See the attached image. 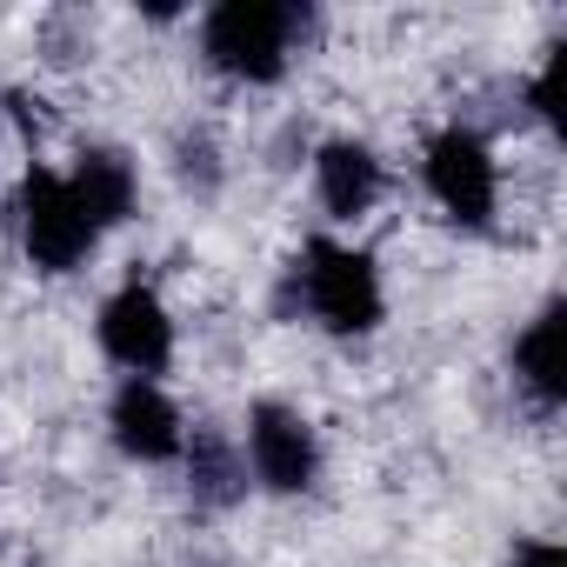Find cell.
<instances>
[{"instance_id":"cell-1","label":"cell","mask_w":567,"mask_h":567,"mask_svg":"<svg viewBox=\"0 0 567 567\" xmlns=\"http://www.w3.org/2000/svg\"><path fill=\"white\" fill-rule=\"evenodd\" d=\"M274 308H280V321H301L328 341H368L388 321V274L368 247H354L341 234H315L280 267Z\"/></svg>"},{"instance_id":"cell-2","label":"cell","mask_w":567,"mask_h":567,"mask_svg":"<svg viewBox=\"0 0 567 567\" xmlns=\"http://www.w3.org/2000/svg\"><path fill=\"white\" fill-rule=\"evenodd\" d=\"M315 34L321 8H308V0H214L194 21L200 68L220 74L227 87H280L315 48Z\"/></svg>"},{"instance_id":"cell-3","label":"cell","mask_w":567,"mask_h":567,"mask_svg":"<svg viewBox=\"0 0 567 567\" xmlns=\"http://www.w3.org/2000/svg\"><path fill=\"white\" fill-rule=\"evenodd\" d=\"M8 220H14V247L34 274L48 280H68L81 274L94 254H101V227L87 220V207L74 200L68 187V167H48V161H28L21 181H14V200H8Z\"/></svg>"},{"instance_id":"cell-4","label":"cell","mask_w":567,"mask_h":567,"mask_svg":"<svg viewBox=\"0 0 567 567\" xmlns=\"http://www.w3.org/2000/svg\"><path fill=\"white\" fill-rule=\"evenodd\" d=\"M421 187H427V200L441 207L447 227L494 234V220H501V161H494V141L474 121H441L421 141Z\"/></svg>"},{"instance_id":"cell-5","label":"cell","mask_w":567,"mask_h":567,"mask_svg":"<svg viewBox=\"0 0 567 567\" xmlns=\"http://www.w3.org/2000/svg\"><path fill=\"white\" fill-rule=\"evenodd\" d=\"M240 461H247V481L254 494H274V501H308L328 474V441L315 427L308 408L295 401H254L240 414Z\"/></svg>"},{"instance_id":"cell-6","label":"cell","mask_w":567,"mask_h":567,"mask_svg":"<svg viewBox=\"0 0 567 567\" xmlns=\"http://www.w3.org/2000/svg\"><path fill=\"white\" fill-rule=\"evenodd\" d=\"M94 341L107 354V368L134 374V381H167L174 354H181V328L174 308L161 301L154 280H121L114 295H101L94 308Z\"/></svg>"},{"instance_id":"cell-7","label":"cell","mask_w":567,"mask_h":567,"mask_svg":"<svg viewBox=\"0 0 567 567\" xmlns=\"http://www.w3.org/2000/svg\"><path fill=\"white\" fill-rule=\"evenodd\" d=\"M101 421H107L114 454L134 461V467H174L181 447H187V427H194V421L181 414V401L167 394V381H134V374L114 381Z\"/></svg>"},{"instance_id":"cell-8","label":"cell","mask_w":567,"mask_h":567,"mask_svg":"<svg viewBox=\"0 0 567 567\" xmlns=\"http://www.w3.org/2000/svg\"><path fill=\"white\" fill-rule=\"evenodd\" d=\"M507 381L534 421H560L567 408V301L560 295H547L507 341Z\"/></svg>"},{"instance_id":"cell-9","label":"cell","mask_w":567,"mask_h":567,"mask_svg":"<svg viewBox=\"0 0 567 567\" xmlns=\"http://www.w3.org/2000/svg\"><path fill=\"white\" fill-rule=\"evenodd\" d=\"M308 167H315V200L334 227H361L388 200V161L361 134H328Z\"/></svg>"},{"instance_id":"cell-10","label":"cell","mask_w":567,"mask_h":567,"mask_svg":"<svg viewBox=\"0 0 567 567\" xmlns=\"http://www.w3.org/2000/svg\"><path fill=\"white\" fill-rule=\"evenodd\" d=\"M68 187H74V200L87 207V220H94L101 234L127 227L134 207H141V167H134V154L114 147V141H87V147L74 154V167H68Z\"/></svg>"},{"instance_id":"cell-11","label":"cell","mask_w":567,"mask_h":567,"mask_svg":"<svg viewBox=\"0 0 567 567\" xmlns=\"http://www.w3.org/2000/svg\"><path fill=\"white\" fill-rule=\"evenodd\" d=\"M187 474V507L194 514H234L254 481H247V461H240V441L220 434V427H187V447L174 461Z\"/></svg>"},{"instance_id":"cell-12","label":"cell","mask_w":567,"mask_h":567,"mask_svg":"<svg viewBox=\"0 0 567 567\" xmlns=\"http://www.w3.org/2000/svg\"><path fill=\"white\" fill-rule=\"evenodd\" d=\"M560 74H567V41H554V48L540 54V68L527 74V87H520L527 121H540L547 134H560Z\"/></svg>"},{"instance_id":"cell-13","label":"cell","mask_w":567,"mask_h":567,"mask_svg":"<svg viewBox=\"0 0 567 567\" xmlns=\"http://www.w3.org/2000/svg\"><path fill=\"white\" fill-rule=\"evenodd\" d=\"M174 174H181V187L214 194V187H220V154H214V141H207V134H181V141H174Z\"/></svg>"},{"instance_id":"cell-14","label":"cell","mask_w":567,"mask_h":567,"mask_svg":"<svg viewBox=\"0 0 567 567\" xmlns=\"http://www.w3.org/2000/svg\"><path fill=\"white\" fill-rule=\"evenodd\" d=\"M507 567H567V547L554 534H527V540H514Z\"/></svg>"},{"instance_id":"cell-15","label":"cell","mask_w":567,"mask_h":567,"mask_svg":"<svg viewBox=\"0 0 567 567\" xmlns=\"http://www.w3.org/2000/svg\"><path fill=\"white\" fill-rule=\"evenodd\" d=\"M187 567H220V560H187Z\"/></svg>"}]
</instances>
